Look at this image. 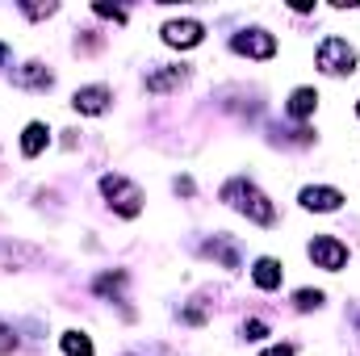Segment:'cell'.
<instances>
[{"mask_svg":"<svg viewBox=\"0 0 360 356\" xmlns=\"http://www.w3.org/2000/svg\"><path fill=\"white\" fill-rule=\"evenodd\" d=\"M222 201H231L239 214H248L252 222H260V227H272L276 222V210H272V201L252 184V180H231V184H222Z\"/></svg>","mask_w":360,"mask_h":356,"instance_id":"cell-1","label":"cell"},{"mask_svg":"<svg viewBox=\"0 0 360 356\" xmlns=\"http://www.w3.org/2000/svg\"><path fill=\"white\" fill-rule=\"evenodd\" d=\"M101 193L109 197V205L122 214V218H134L143 210V193L139 184H130L126 177H101Z\"/></svg>","mask_w":360,"mask_h":356,"instance_id":"cell-2","label":"cell"},{"mask_svg":"<svg viewBox=\"0 0 360 356\" xmlns=\"http://www.w3.org/2000/svg\"><path fill=\"white\" fill-rule=\"evenodd\" d=\"M319 68L327 76H344V72H356V51L348 46V38H327L319 46Z\"/></svg>","mask_w":360,"mask_h":356,"instance_id":"cell-3","label":"cell"},{"mask_svg":"<svg viewBox=\"0 0 360 356\" xmlns=\"http://www.w3.org/2000/svg\"><path fill=\"white\" fill-rule=\"evenodd\" d=\"M310 260L319 268H327V272H340L348 265V248L335 235H319V239H310Z\"/></svg>","mask_w":360,"mask_h":356,"instance_id":"cell-4","label":"cell"},{"mask_svg":"<svg viewBox=\"0 0 360 356\" xmlns=\"http://www.w3.org/2000/svg\"><path fill=\"white\" fill-rule=\"evenodd\" d=\"M231 46H235L239 55H248V59H272V55H276V38L264 34V30H243V34L231 38Z\"/></svg>","mask_w":360,"mask_h":356,"instance_id":"cell-5","label":"cell"},{"mask_svg":"<svg viewBox=\"0 0 360 356\" xmlns=\"http://www.w3.org/2000/svg\"><path fill=\"white\" fill-rule=\"evenodd\" d=\"M201 38H205V25L193 21V17H180V21H168V25H164V42H168V46H180V51L197 46Z\"/></svg>","mask_w":360,"mask_h":356,"instance_id":"cell-6","label":"cell"},{"mask_svg":"<svg viewBox=\"0 0 360 356\" xmlns=\"http://www.w3.org/2000/svg\"><path fill=\"white\" fill-rule=\"evenodd\" d=\"M344 205V193L340 189H327V184H310L302 189V210H314V214H331Z\"/></svg>","mask_w":360,"mask_h":356,"instance_id":"cell-7","label":"cell"},{"mask_svg":"<svg viewBox=\"0 0 360 356\" xmlns=\"http://www.w3.org/2000/svg\"><path fill=\"white\" fill-rule=\"evenodd\" d=\"M109 101H113V92L105 89V84H89V89H76V96H72V109H76V113H89V117H96V113H105V109H109Z\"/></svg>","mask_w":360,"mask_h":356,"instance_id":"cell-8","label":"cell"},{"mask_svg":"<svg viewBox=\"0 0 360 356\" xmlns=\"http://www.w3.org/2000/svg\"><path fill=\"white\" fill-rule=\"evenodd\" d=\"M188 80V68H160L147 76V92H172Z\"/></svg>","mask_w":360,"mask_h":356,"instance_id":"cell-9","label":"cell"},{"mask_svg":"<svg viewBox=\"0 0 360 356\" xmlns=\"http://www.w3.org/2000/svg\"><path fill=\"white\" fill-rule=\"evenodd\" d=\"M281 276H285V268H281V260H272V256L256 260V268H252L256 289H281Z\"/></svg>","mask_w":360,"mask_h":356,"instance_id":"cell-10","label":"cell"},{"mask_svg":"<svg viewBox=\"0 0 360 356\" xmlns=\"http://www.w3.org/2000/svg\"><path fill=\"white\" fill-rule=\"evenodd\" d=\"M51 143V130L42 126V122H30L25 126V134H21V155L25 160H34V155H42V147Z\"/></svg>","mask_w":360,"mask_h":356,"instance_id":"cell-11","label":"cell"},{"mask_svg":"<svg viewBox=\"0 0 360 356\" xmlns=\"http://www.w3.org/2000/svg\"><path fill=\"white\" fill-rule=\"evenodd\" d=\"M17 84H21V89H38V92H46V89H51V72H46L42 63H25V68L17 72Z\"/></svg>","mask_w":360,"mask_h":356,"instance_id":"cell-12","label":"cell"},{"mask_svg":"<svg viewBox=\"0 0 360 356\" xmlns=\"http://www.w3.org/2000/svg\"><path fill=\"white\" fill-rule=\"evenodd\" d=\"M314 105H319V92L314 89H293V96H289V117H310Z\"/></svg>","mask_w":360,"mask_h":356,"instance_id":"cell-13","label":"cell"},{"mask_svg":"<svg viewBox=\"0 0 360 356\" xmlns=\"http://www.w3.org/2000/svg\"><path fill=\"white\" fill-rule=\"evenodd\" d=\"M205 256H214L218 265H226V268H239V252H235L226 239H214V243H205Z\"/></svg>","mask_w":360,"mask_h":356,"instance_id":"cell-14","label":"cell"},{"mask_svg":"<svg viewBox=\"0 0 360 356\" xmlns=\"http://www.w3.org/2000/svg\"><path fill=\"white\" fill-rule=\"evenodd\" d=\"M63 352L68 356H92V340L84 331H63Z\"/></svg>","mask_w":360,"mask_h":356,"instance_id":"cell-15","label":"cell"},{"mask_svg":"<svg viewBox=\"0 0 360 356\" xmlns=\"http://www.w3.org/2000/svg\"><path fill=\"white\" fill-rule=\"evenodd\" d=\"M122 285H126V272H101L96 276V293H105V298L122 293Z\"/></svg>","mask_w":360,"mask_h":356,"instance_id":"cell-16","label":"cell"},{"mask_svg":"<svg viewBox=\"0 0 360 356\" xmlns=\"http://www.w3.org/2000/svg\"><path fill=\"white\" fill-rule=\"evenodd\" d=\"M293 302H297V310H319L323 306V289H297Z\"/></svg>","mask_w":360,"mask_h":356,"instance_id":"cell-17","label":"cell"},{"mask_svg":"<svg viewBox=\"0 0 360 356\" xmlns=\"http://www.w3.org/2000/svg\"><path fill=\"white\" fill-rule=\"evenodd\" d=\"M243 336H248V340H264V336H269V327H264L260 319H248V323H243Z\"/></svg>","mask_w":360,"mask_h":356,"instance_id":"cell-18","label":"cell"},{"mask_svg":"<svg viewBox=\"0 0 360 356\" xmlns=\"http://www.w3.org/2000/svg\"><path fill=\"white\" fill-rule=\"evenodd\" d=\"M25 8V17H51L55 13V4H21Z\"/></svg>","mask_w":360,"mask_h":356,"instance_id":"cell-19","label":"cell"},{"mask_svg":"<svg viewBox=\"0 0 360 356\" xmlns=\"http://www.w3.org/2000/svg\"><path fill=\"white\" fill-rule=\"evenodd\" d=\"M101 17H113V21H126V8H113V4H92Z\"/></svg>","mask_w":360,"mask_h":356,"instance_id":"cell-20","label":"cell"},{"mask_svg":"<svg viewBox=\"0 0 360 356\" xmlns=\"http://www.w3.org/2000/svg\"><path fill=\"white\" fill-rule=\"evenodd\" d=\"M13 348H17V340H13V331L0 323V352H13Z\"/></svg>","mask_w":360,"mask_h":356,"instance_id":"cell-21","label":"cell"},{"mask_svg":"<svg viewBox=\"0 0 360 356\" xmlns=\"http://www.w3.org/2000/svg\"><path fill=\"white\" fill-rule=\"evenodd\" d=\"M264 356H293V344H272L264 348Z\"/></svg>","mask_w":360,"mask_h":356,"instance_id":"cell-22","label":"cell"},{"mask_svg":"<svg viewBox=\"0 0 360 356\" xmlns=\"http://www.w3.org/2000/svg\"><path fill=\"white\" fill-rule=\"evenodd\" d=\"M293 13H314V0H293Z\"/></svg>","mask_w":360,"mask_h":356,"instance_id":"cell-23","label":"cell"},{"mask_svg":"<svg viewBox=\"0 0 360 356\" xmlns=\"http://www.w3.org/2000/svg\"><path fill=\"white\" fill-rule=\"evenodd\" d=\"M176 193H184V197H188V193H193V180H188V177H176Z\"/></svg>","mask_w":360,"mask_h":356,"instance_id":"cell-24","label":"cell"},{"mask_svg":"<svg viewBox=\"0 0 360 356\" xmlns=\"http://www.w3.org/2000/svg\"><path fill=\"white\" fill-rule=\"evenodd\" d=\"M4 59H8V46H4V42H0V63H4Z\"/></svg>","mask_w":360,"mask_h":356,"instance_id":"cell-25","label":"cell"},{"mask_svg":"<svg viewBox=\"0 0 360 356\" xmlns=\"http://www.w3.org/2000/svg\"><path fill=\"white\" fill-rule=\"evenodd\" d=\"M356 113H360V101H356Z\"/></svg>","mask_w":360,"mask_h":356,"instance_id":"cell-26","label":"cell"},{"mask_svg":"<svg viewBox=\"0 0 360 356\" xmlns=\"http://www.w3.org/2000/svg\"><path fill=\"white\" fill-rule=\"evenodd\" d=\"M356 323H360V314H356Z\"/></svg>","mask_w":360,"mask_h":356,"instance_id":"cell-27","label":"cell"}]
</instances>
